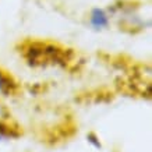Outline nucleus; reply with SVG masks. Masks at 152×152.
Segmentation results:
<instances>
[{"mask_svg": "<svg viewBox=\"0 0 152 152\" xmlns=\"http://www.w3.org/2000/svg\"><path fill=\"white\" fill-rule=\"evenodd\" d=\"M27 59L34 66H43L64 63L67 57L63 49L45 43H32L27 50Z\"/></svg>", "mask_w": 152, "mask_h": 152, "instance_id": "1", "label": "nucleus"}, {"mask_svg": "<svg viewBox=\"0 0 152 152\" xmlns=\"http://www.w3.org/2000/svg\"><path fill=\"white\" fill-rule=\"evenodd\" d=\"M91 24L94 27L99 29V28H103L107 25V15L105 14L103 10H94L92 11V15H91Z\"/></svg>", "mask_w": 152, "mask_h": 152, "instance_id": "2", "label": "nucleus"}, {"mask_svg": "<svg viewBox=\"0 0 152 152\" xmlns=\"http://www.w3.org/2000/svg\"><path fill=\"white\" fill-rule=\"evenodd\" d=\"M10 89V84H9V80L3 77L1 74H0V92L1 94H6L7 91Z\"/></svg>", "mask_w": 152, "mask_h": 152, "instance_id": "3", "label": "nucleus"}, {"mask_svg": "<svg viewBox=\"0 0 152 152\" xmlns=\"http://www.w3.org/2000/svg\"><path fill=\"white\" fill-rule=\"evenodd\" d=\"M88 142L89 144H92L95 148H98V149H101L102 148V144H101V141H99V138H98L95 134H88Z\"/></svg>", "mask_w": 152, "mask_h": 152, "instance_id": "4", "label": "nucleus"}, {"mask_svg": "<svg viewBox=\"0 0 152 152\" xmlns=\"http://www.w3.org/2000/svg\"><path fill=\"white\" fill-rule=\"evenodd\" d=\"M4 115V110H3V107H1V106H0V117H1V116Z\"/></svg>", "mask_w": 152, "mask_h": 152, "instance_id": "5", "label": "nucleus"}]
</instances>
